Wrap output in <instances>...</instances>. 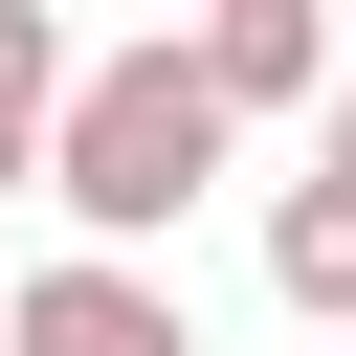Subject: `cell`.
<instances>
[{
  "instance_id": "obj_2",
  "label": "cell",
  "mask_w": 356,
  "mask_h": 356,
  "mask_svg": "<svg viewBox=\"0 0 356 356\" xmlns=\"http://www.w3.org/2000/svg\"><path fill=\"white\" fill-rule=\"evenodd\" d=\"M0 356H200V312L156 289V245H67L0 289Z\"/></svg>"
},
{
  "instance_id": "obj_4",
  "label": "cell",
  "mask_w": 356,
  "mask_h": 356,
  "mask_svg": "<svg viewBox=\"0 0 356 356\" xmlns=\"http://www.w3.org/2000/svg\"><path fill=\"white\" fill-rule=\"evenodd\" d=\"M267 289H289V334H356V156H312L267 200Z\"/></svg>"
},
{
  "instance_id": "obj_3",
  "label": "cell",
  "mask_w": 356,
  "mask_h": 356,
  "mask_svg": "<svg viewBox=\"0 0 356 356\" xmlns=\"http://www.w3.org/2000/svg\"><path fill=\"white\" fill-rule=\"evenodd\" d=\"M178 44H200L222 111H312L334 89V0H178Z\"/></svg>"
},
{
  "instance_id": "obj_1",
  "label": "cell",
  "mask_w": 356,
  "mask_h": 356,
  "mask_svg": "<svg viewBox=\"0 0 356 356\" xmlns=\"http://www.w3.org/2000/svg\"><path fill=\"white\" fill-rule=\"evenodd\" d=\"M222 156H245V111L200 89V44H178V22H156V44H67V111H44V200H67L89 245H178Z\"/></svg>"
},
{
  "instance_id": "obj_5",
  "label": "cell",
  "mask_w": 356,
  "mask_h": 356,
  "mask_svg": "<svg viewBox=\"0 0 356 356\" xmlns=\"http://www.w3.org/2000/svg\"><path fill=\"white\" fill-rule=\"evenodd\" d=\"M44 111H67V22L0 0V178H44Z\"/></svg>"
}]
</instances>
